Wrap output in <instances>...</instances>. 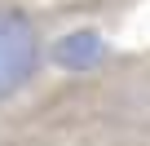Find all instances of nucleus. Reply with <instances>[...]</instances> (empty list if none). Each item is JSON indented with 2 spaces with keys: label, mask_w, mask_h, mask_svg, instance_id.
<instances>
[{
  "label": "nucleus",
  "mask_w": 150,
  "mask_h": 146,
  "mask_svg": "<svg viewBox=\"0 0 150 146\" xmlns=\"http://www.w3.org/2000/svg\"><path fill=\"white\" fill-rule=\"evenodd\" d=\"M44 58V44H40V31L27 14L18 9H0V98L18 93Z\"/></svg>",
  "instance_id": "obj_1"
},
{
  "label": "nucleus",
  "mask_w": 150,
  "mask_h": 146,
  "mask_svg": "<svg viewBox=\"0 0 150 146\" xmlns=\"http://www.w3.org/2000/svg\"><path fill=\"white\" fill-rule=\"evenodd\" d=\"M106 53L110 49L93 27H75V31H66L49 44V62L62 66V71H93V66L106 62Z\"/></svg>",
  "instance_id": "obj_2"
}]
</instances>
